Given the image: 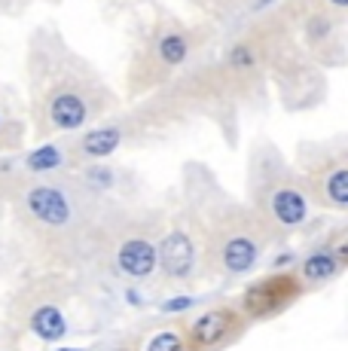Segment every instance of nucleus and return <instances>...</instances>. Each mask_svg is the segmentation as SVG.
<instances>
[{
  "mask_svg": "<svg viewBox=\"0 0 348 351\" xmlns=\"http://www.w3.org/2000/svg\"><path fill=\"white\" fill-rule=\"evenodd\" d=\"M104 195L83 178L25 174L12 184L6 217L34 272L83 275L95 266V226Z\"/></svg>",
  "mask_w": 348,
  "mask_h": 351,
  "instance_id": "obj_1",
  "label": "nucleus"
},
{
  "mask_svg": "<svg viewBox=\"0 0 348 351\" xmlns=\"http://www.w3.org/2000/svg\"><path fill=\"white\" fill-rule=\"evenodd\" d=\"M180 205L202 241L205 278H242L272 247L269 232L247 202L232 199L205 168L186 171Z\"/></svg>",
  "mask_w": 348,
  "mask_h": 351,
  "instance_id": "obj_2",
  "label": "nucleus"
},
{
  "mask_svg": "<svg viewBox=\"0 0 348 351\" xmlns=\"http://www.w3.org/2000/svg\"><path fill=\"white\" fill-rule=\"evenodd\" d=\"M165 226V208L110 205L104 202L95 226V266L119 281H147L156 275V245Z\"/></svg>",
  "mask_w": 348,
  "mask_h": 351,
  "instance_id": "obj_3",
  "label": "nucleus"
},
{
  "mask_svg": "<svg viewBox=\"0 0 348 351\" xmlns=\"http://www.w3.org/2000/svg\"><path fill=\"white\" fill-rule=\"evenodd\" d=\"M247 208L266 226L272 245L293 239L314 220L299 174L272 147L257 150L247 162Z\"/></svg>",
  "mask_w": 348,
  "mask_h": 351,
  "instance_id": "obj_4",
  "label": "nucleus"
},
{
  "mask_svg": "<svg viewBox=\"0 0 348 351\" xmlns=\"http://www.w3.org/2000/svg\"><path fill=\"white\" fill-rule=\"evenodd\" d=\"M71 300L73 275L31 272V278L6 300V324L40 342H62L71 330Z\"/></svg>",
  "mask_w": 348,
  "mask_h": 351,
  "instance_id": "obj_5",
  "label": "nucleus"
},
{
  "mask_svg": "<svg viewBox=\"0 0 348 351\" xmlns=\"http://www.w3.org/2000/svg\"><path fill=\"white\" fill-rule=\"evenodd\" d=\"M169 287H190L205 278V260H202V241L192 226L186 208L177 202V208L165 211V226L156 245V275Z\"/></svg>",
  "mask_w": 348,
  "mask_h": 351,
  "instance_id": "obj_6",
  "label": "nucleus"
},
{
  "mask_svg": "<svg viewBox=\"0 0 348 351\" xmlns=\"http://www.w3.org/2000/svg\"><path fill=\"white\" fill-rule=\"evenodd\" d=\"M306 293H309V290L299 281L297 269L284 266V269H275V272L263 275V278H253L251 285L236 296V306L242 308L247 324L253 327V324L275 321L284 312H290Z\"/></svg>",
  "mask_w": 348,
  "mask_h": 351,
  "instance_id": "obj_7",
  "label": "nucleus"
},
{
  "mask_svg": "<svg viewBox=\"0 0 348 351\" xmlns=\"http://www.w3.org/2000/svg\"><path fill=\"white\" fill-rule=\"evenodd\" d=\"M184 339L190 351H226L236 342H242V336L251 330V324L242 315V308L236 306V300L217 302V306L202 308L199 315L180 321Z\"/></svg>",
  "mask_w": 348,
  "mask_h": 351,
  "instance_id": "obj_8",
  "label": "nucleus"
},
{
  "mask_svg": "<svg viewBox=\"0 0 348 351\" xmlns=\"http://www.w3.org/2000/svg\"><path fill=\"white\" fill-rule=\"evenodd\" d=\"M312 208L330 214L348 211V156L345 153H324L297 171Z\"/></svg>",
  "mask_w": 348,
  "mask_h": 351,
  "instance_id": "obj_9",
  "label": "nucleus"
},
{
  "mask_svg": "<svg viewBox=\"0 0 348 351\" xmlns=\"http://www.w3.org/2000/svg\"><path fill=\"white\" fill-rule=\"evenodd\" d=\"M293 269H297L306 290L327 287L336 278H343L348 269V226L333 229V232L327 235L318 247H312Z\"/></svg>",
  "mask_w": 348,
  "mask_h": 351,
  "instance_id": "obj_10",
  "label": "nucleus"
},
{
  "mask_svg": "<svg viewBox=\"0 0 348 351\" xmlns=\"http://www.w3.org/2000/svg\"><path fill=\"white\" fill-rule=\"evenodd\" d=\"M190 49H192V37L184 28H169L156 34V40L150 46V67L159 73L177 71L190 58Z\"/></svg>",
  "mask_w": 348,
  "mask_h": 351,
  "instance_id": "obj_11",
  "label": "nucleus"
},
{
  "mask_svg": "<svg viewBox=\"0 0 348 351\" xmlns=\"http://www.w3.org/2000/svg\"><path fill=\"white\" fill-rule=\"evenodd\" d=\"M64 165V147L58 144H43L37 150H31L22 162V174H55Z\"/></svg>",
  "mask_w": 348,
  "mask_h": 351,
  "instance_id": "obj_12",
  "label": "nucleus"
},
{
  "mask_svg": "<svg viewBox=\"0 0 348 351\" xmlns=\"http://www.w3.org/2000/svg\"><path fill=\"white\" fill-rule=\"evenodd\" d=\"M138 351H190V348H186L184 330H180V321H177V324H171V327H162V330H156V333H150Z\"/></svg>",
  "mask_w": 348,
  "mask_h": 351,
  "instance_id": "obj_13",
  "label": "nucleus"
},
{
  "mask_svg": "<svg viewBox=\"0 0 348 351\" xmlns=\"http://www.w3.org/2000/svg\"><path fill=\"white\" fill-rule=\"evenodd\" d=\"M22 141V123L12 117V110L0 101V150H10Z\"/></svg>",
  "mask_w": 348,
  "mask_h": 351,
  "instance_id": "obj_14",
  "label": "nucleus"
},
{
  "mask_svg": "<svg viewBox=\"0 0 348 351\" xmlns=\"http://www.w3.org/2000/svg\"><path fill=\"white\" fill-rule=\"evenodd\" d=\"M16 174H12V168L10 165H3L0 168V226H3V220H6V205H10V190H12V184H16Z\"/></svg>",
  "mask_w": 348,
  "mask_h": 351,
  "instance_id": "obj_15",
  "label": "nucleus"
},
{
  "mask_svg": "<svg viewBox=\"0 0 348 351\" xmlns=\"http://www.w3.org/2000/svg\"><path fill=\"white\" fill-rule=\"evenodd\" d=\"M327 3H330L333 10H345V6H348V0H327Z\"/></svg>",
  "mask_w": 348,
  "mask_h": 351,
  "instance_id": "obj_16",
  "label": "nucleus"
},
{
  "mask_svg": "<svg viewBox=\"0 0 348 351\" xmlns=\"http://www.w3.org/2000/svg\"><path fill=\"white\" fill-rule=\"evenodd\" d=\"M107 351H138L135 346H113V348H107Z\"/></svg>",
  "mask_w": 348,
  "mask_h": 351,
  "instance_id": "obj_17",
  "label": "nucleus"
}]
</instances>
